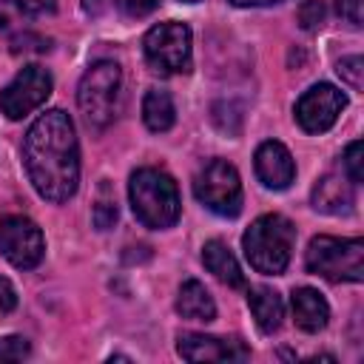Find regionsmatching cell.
I'll return each instance as SVG.
<instances>
[{"mask_svg": "<svg viewBox=\"0 0 364 364\" xmlns=\"http://www.w3.org/2000/svg\"><path fill=\"white\" fill-rule=\"evenodd\" d=\"M185 361H245L250 350L239 341H225L205 333H182L176 344Z\"/></svg>", "mask_w": 364, "mask_h": 364, "instance_id": "obj_11", "label": "cell"}, {"mask_svg": "<svg viewBox=\"0 0 364 364\" xmlns=\"http://www.w3.org/2000/svg\"><path fill=\"white\" fill-rule=\"evenodd\" d=\"M51 94V74L43 65H26L0 94V111L9 119H23L40 108Z\"/></svg>", "mask_w": 364, "mask_h": 364, "instance_id": "obj_9", "label": "cell"}, {"mask_svg": "<svg viewBox=\"0 0 364 364\" xmlns=\"http://www.w3.org/2000/svg\"><path fill=\"white\" fill-rule=\"evenodd\" d=\"M23 162L28 182L48 202H65L77 193L80 148L74 122L65 111L51 108L34 119L23 139Z\"/></svg>", "mask_w": 364, "mask_h": 364, "instance_id": "obj_1", "label": "cell"}, {"mask_svg": "<svg viewBox=\"0 0 364 364\" xmlns=\"http://www.w3.org/2000/svg\"><path fill=\"white\" fill-rule=\"evenodd\" d=\"M0 253L17 270L37 267L40 259H43V253H46L43 230L28 216H20V213L3 216L0 219Z\"/></svg>", "mask_w": 364, "mask_h": 364, "instance_id": "obj_8", "label": "cell"}, {"mask_svg": "<svg viewBox=\"0 0 364 364\" xmlns=\"http://www.w3.org/2000/svg\"><path fill=\"white\" fill-rule=\"evenodd\" d=\"M293 318H296L299 330L318 333L330 321V307H327V301H324V296L318 290H313V287H296L293 290Z\"/></svg>", "mask_w": 364, "mask_h": 364, "instance_id": "obj_14", "label": "cell"}, {"mask_svg": "<svg viewBox=\"0 0 364 364\" xmlns=\"http://www.w3.org/2000/svg\"><path fill=\"white\" fill-rule=\"evenodd\" d=\"M128 199L134 216L154 230L171 228L179 219V191L176 182L159 168H139L131 173Z\"/></svg>", "mask_w": 364, "mask_h": 364, "instance_id": "obj_3", "label": "cell"}, {"mask_svg": "<svg viewBox=\"0 0 364 364\" xmlns=\"http://www.w3.org/2000/svg\"><path fill=\"white\" fill-rule=\"evenodd\" d=\"M114 222H117V202L111 196H105V188H102V196L94 205V225L100 230H108Z\"/></svg>", "mask_w": 364, "mask_h": 364, "instance_id": "obj_19", "label": "cell"}, {"mask_svg": "<svg viewBox=\"0 0 364 364\" xmlns=\"http://www.w3.org/2000/svg\"><path fill=\"white\" fill-rule=\"evenodd\" d=\"M247 304H250V313L256 318V327L262 333H276L282 327V318H284V301L282 296L273 290V287H253L247 293Z\"/></svg>", "mask_w": 364, "mask_h": 364, "instance_id": "obj_16", "label": "cell"}, {"mask_svg": "<svg viewBox=\"0 0 364 364\" xmlns=\"http://www.w3.org/2000/svg\"><path fill=\"white\" fill-rule=\"evenodd\" d=\"M236 6H270V3H282V0H230Z\"/></svg>", "mask_w": 364, "mask_h": 364, "instance_id": "obj_28", "label": "cell"}, {"mask_svg": "<svg viewBox=\"0 0 364 364\" xmlns=\"http://www.w3.org/2000/svg\"><path fill=\"white\" fill-rule=\"evenodd\" d=\"M344 168H347V179L353 185H358L364 179V168H361V142H350L344 151Z\"/></svg>", "mask_w": 364, "mask_h": 364, "instance_id": "obj_21", "label": "cell"}, {"mask_svg": "<svg viewBox=\"0 0 364 364\" xmlns=\"http://www.w3.org/2000/svg\"><path fill=\"white\" fill-rule=\"evenodd\" d=\"M353 182L350 179H341L338 173H327L316 182L313 188V208L321 210V213H350L353 210V202H355V193H353Z\"/></svg>", "mask_w": 364, "mask_h": 364, "instance_id": "obj_13", "label": "cell"}, {"mask_svg": "<svg viewBox=\"0 0 364 364\" xmlns=\"http://www.w3.org/2000/svg\"><path fill=\"white\" fill-rule=\"evenodd\" d=\"M14 307H17V290L6 276H0V318H6Z\"/></svg>", "mask_w": 364, "mask_h": 364, "instance_id": "obj_25", "label": "cell"}, {"mask_svg": "<svg viewBox=\"0 0 364 364\" xmlns=\"http://www.w3.org/2000/svg\"><path fill=\"white\" fill-rule=\"evenodd\" d=\"M28 355V341L23 336H6L0 338V361H20Z\"/></svg>", "mask_w": 364, "mask_h": 364, "instance_id": "obj_22", "label": "cell"}, {"mask_svg": "<svg viewBox=\"0 0 364 364\" xmlns=\"http://www.w3.org/2000/svg\"><path fill=\"white\" fill-rule=\"evenodd\" d=\"M202 262H205V267H208L222 284H228V287H242V284H245V273H242L236 256L230 253V247H228L225 242H219V239L205 242V247H202Z\"/></svg>", "mask_w": 364, "mask_h": 364, "instance_id": "obj_15", "label": "cell"}, {"mask_svg": "<svg viewBox=\"0 0 364 364\" xmlns=\"http://www.w3.org/2000/svg\"><path fill=\"white\" fill-rule=\"evenodd\" d=\"M193 193L219 216H236L242 210V182L236 168L225 159H210L202 165V171L193 176Z\"/></svg>", "mask_w": 364, "mask_h": 364, "instance_id": "obj_6", "label": "cell"}, {"mask_svg": "<svg viewBox=\"0 0 364 364\" xmlns=\"http://www.w3.org/2000/svg\"><path fill=\"white\" fill-rule=\"evenodd\" d=\"M296 245V228L282 213H264L259 216L242 236L245 256L253 270L264 276H279L290 264Z\"/></svg>", "mask_w": 364, "mask_h": 364, "instance_id": "obj_2", "label": "cell"}, {"mask_svg": "<svg viewBox=\"0 0 364 364\" xmlns=\"http://www.w3.org/2000/svg\"><path fill=\"white\" fill-rule=\"evenodd\" d=\"M344 105H347V97L336 85L318 82V85L307 88L299 97V102H296V122L307 134H324L327 128H333V122L338 119Z\"/></svg>", "mask_w": 364, "mask_h": 364, "instance_id": "obj_10", "label": "cell"}, {"mask_svg": "<svg viewBox=\"0 0 364 364\" xmlns=\"http://www.w3.org/2000/svg\"><path fill=\"white\" fill-rule=\"evenodd\" d=\"M304 264L310 273L327 282H361L364 279V242L355 239H336V236H316L307 245Z\"/></svg>", "mask_w": 364, "mask_h": 364, "instance_id": "obj_4", "label": "cell"}, {"mask_svg": "<svg viewBox=\"0 0 364 364\" xmlns=\"http://www.w3.org/2000/svg\"><path fill=\"white\" fill-rule=\"evenodd\" d=\"M142 119L156 134L168 131L176 122V108H173V100L165 88H148V94L142 100Z\"/></svg>", "mask_w": 364, "mask_h": 364, "instance_id": "obj_18", "label": "cell"}, {"mask_svg": "<svg viewBox=\"0 0 364 364\" xmlns=\"http://www.w3.org/2000/svg\"><path fill=\"white\" fill-rule=\"evenodd\" d=\"M176 310L182 318L188 321H213L216 318V304L208 293V287L196 279H188L182 287H179V296H176Z\"/></svg>", "mask_w": 364, "mask_h": 364, "instance_id": "obj_17", "label": "cell"}, {"mask_svg": "<svg viewBox=\"0 0 364 364\" xmlns=\"http://www.w3.org/2000/svg\"><path fill=\"white\" fill-rule=\"evenodd\" d=\"M119 82H122V71L114 60H97L82 74L80 88H77V102H80V111L91 128L102 131L114 122Z\"/></svg>", "mask_w": 364, "mask_h": 364, "instance_id": "obj_5", "label": "cell"}, {"mask_svg": "<svg viewBox=\"0 0 364 364\" xmlns=\"http://www.w3.org/2000/svg\"><path fill=\"white\" fill-rule=\"evenodd\" d=\"M179 3H199V0H179Z\"/></svg>", "mask_w": 364, "mask_h": 364, "instance_id": "obj_29", "label": "cell"}, {"mask_svg": "<svg viewBox=\"0 0 364 364\" xmlns=\"http://www.w3.org/2000/svg\"><path fill=\"white\" fill-rule=\"evenodd\" d=\"M256 176L262 179L264 188L284 191L296 176V162H293L290 151L276 139L262 142L256 148Z\"/></svg>", "mask_w": 364, "mask_h": 364, "instance_id": "obj_12", "label": "cell"}, {"mask_svg": "<svg viewBox=\"0 0 364 364\" xmlns=\"http://www.w3.org/2000/svg\"><path fill=\"white\" fill-rule=\"evenodd\" d=\"M299 23H301V28H307V31L318 28V26L324 23V3H321V0H304V3L299 6Z\"/></svg>", "mask_w": 364, "mask_h": 364, "instance_id": "obj_20", "label": "cell"}, {"mask_svg": "<svg viewBox=\"0 0 364 364\" xmlns=\"http://www.w3.org/2000/svg\"><path fill=\"white\" fill-rule=\"evenodd\" d=\"M361 57L358 54H353V57H344L341 63H338V74H341V80L350 85V88H361Z\"/></svg>", "mask_w": 364, "mask_h": 364, "instance_id": "obj_23", "label": "cell"}, {"mask_svg": "<svg viewBox=\"0 0 364 364\" xmlns=\"http://www.w3.org/2000/svg\"><path fill=\"white\" fill-rule=\"evenodd\" d=\"M338 14L350 26H361V0H338Z\"/></svg>", "mask_w": 364, "mask_h": 364, "instance_id": "obj_27", "label": "cell"}, {"mask_svg": "<svg viewBox=\"0 0 364 364\" xmlns=\"http://www.w3.org/2000/svg\"><path fill=\"white\" fill-rule=\"evenodd\" d=\"M142 48H145L148 65L162 74L191 71V28L185 23L168 20V23L154 26L145 34Z\"/></svg>", "mask_w": 364, "mask_h": 364, "instance_id": "obj_7", "label": "cell"}, {"mask_svg": "<svg viewBox=\"0 0 364 364\" xmlns=\"http://www.w3.org/2000/svg\"><path fill=\"white\" fill-rule=\"evenodd\" d=\"M159 0H114V6L125 14V17H145L156 9Z\"/></svg>", "mask_w": 364, "mask_h": 364, "instance_id": "obj_24", "label": "cell"}, {"mask_svg": "<svg viewBox=\"0 0 364 364\" xmlns=\"http://www.w3.org/2000/svg\"><path fill=\"white\" fill-rule=\"evenodd\" d=\"M17 11H26V14H51L57 0H9Z\"/></svg>", "mask_w": 364, "mask_h": 364, "instance_id": "obj_26", "label": "cell"}]
</instances>
